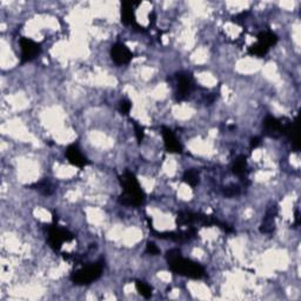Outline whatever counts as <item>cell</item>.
Returning a JSON list of instances; mask_svg holds the SVG:
<instances>
[{
    "instance_id": "52a82bcc",
    "label": "cell",
    "mask_w": 301,
    "mask_h": 301,
    "mask_svg": "<svg viewBox=\"0 0 301 301\" xmlns=\"http://www.w3.org/2000/svg\"><path fill=\"white\" fill-rule=\"evenodd\" d=\"M177 99L179 101H183L189 98V95L192 93L193 88H194V82H193L192 76L190 73L180 72L177 74Z\"/></svg>"
},
{
    "instance_id": "277c9868",
    "label": "cell",
    "mask_w": 301,
    "mask_h": 301,
    "mask_svg": "<svg viewBox=\"0 0 301 301\" xmlns=\"http://www.w3.org/2000/svg\"><path fill=\"white\" fill-rule=\"evenodd\" d=\"M73 239V233H71L66 228L58 226L55 220L53 221L52 225H50L49 227H47V241H49L51 248L55 252L60 251L62 244L70 243V241H72Z\"/></svg>"
},
{
    "instance_id": "ba28073f",
    "label": "cell",
    "mask_w": 301,
    "mask_h": 301,
    "mask_svg": "<svg viewBox=\"0 0 301 301\" xmlns=\"http://www.w3.org/2000/svg\"><path fill=\"white\" fill-rule=\"evenodd\" d=\"M262 129L265 136L270 138H280L284 136V124L282 119H276L272 115H267L262 121Z\"/></svg>"
},
{
    "instance_id": "44dd1931",
    "label": "cell",
    "mask_w": 301,
    "mask_h": 301,
    "mask_svg": "<svg viewBox=\"0 0 301 301\" xmlns=\"http://www.w3.org/2000/svg\"><path fill=\"white\" fill-rule=\"evenodd\" d=\"M240 192H241L240 186H239V185H235V184L227 185V186H225L222 189L223 195L227 196V198H232V196L239 195Z\"/></svg>"
},
{
    "instance_id": "30bf717a",
    "label": "cell",
    "mask_w": 301,
    "mask_h": 301,
    "mask_svg": "<svg viewBox=\"0 0 301 301\" xmlns=\"http://www.w3.org/2000/svg\"><path fill=\"white\" fill-rule=\"evenodd\" d=\"M162 134L164 138V144H165V148L168 153H181V152H183V144H181L180 140L175 137L174 132H173L171 129L163 126Z\"/></svg>"
},
{
    "instance_id": "7a4b0ae2",
    "label": "cell",
    "mask_w": 301,
    "mask_h": 301,
    "mask_svg": "<svg viewBox=\"0 0 301 301\" xmlns=\"http://www.w3.org/2000/svg\"><path fill=\"white\" fill-rule=\"evenodd\" d=\"M121 186H123V193L119 195L118 202L129 207H139L145 201V192L140 187L138 179L132 172L126 171L123 175L119 177Z\"/></svg>"
},
{
    "instance_id": "9c48e42d",
    "label": "cell",
    "mask_w": 301,
    "mask_h": 301,
    "mask_svg": "<svg viewBox=\"0 0 301 301\" xmlns=\"http://www.w3.org/2000/svg\"><path fill=\"white\" fill-rule=\"evenodd\" d=\"M133 53L126 45L123 43H117L112 46L111 49V59L114 64L118 66H123V65L129 64L132 60Z\"/></svg>"
},
{
    "instance_id": "d4e9b609",
    "label": "cell",
    "mask_w": 301,
    "mask_h": 301,
    "mask_svg": "<svg viewBox=\"0 0 301 301\" xmlns=\"http://www.w3.org/2000/svg\"><path fill=\"white\" fill-rule=\"evenodd\" d=\"M260 144H261V138H260V137H254V138L251 139V148H252V150L257 148Z\"/></svg>"
},
{
    "instance_id": "5b68a950",
    "label": "cell",
    "mask_w": 301,
    "mask_h": 301,
    "mask_svg": "<svg viewBox=\"0 0 301 301\" xmlns=\"http://www.w3.org/2000/svg\"><path fill=\"white\" fill-rule=\"evenodd\" d=\"M150 228L153 232V235L158 239L163 240H171L174 243H187V241L193 240L196 237V227L195 226H190L185 231H174V232H158L152 227L150 223Z\"/></svg>"
},
{
    "instance_id": "7402d4cb",
    "label": "cell",
    "mask_w": 301,
    "mask_h": 301,
    "mask_svg": "<svg viewBox=\"0 0 301 301\" xmlns=\"http://www.w3.org/2000/svg\"><path fill=\"white\" fill-rule=\"evenodd\" d=\"M133 126H134V132H136L137 140H138L139 144H141L142 140H144V137H145L144 127H142L141 125L138 124L137 121H134V120H133Z\"/></svg>"
},
{
    "instance_id": "7c38bea8",
    "label": "cell",
    "mask_w": 301,
    "mask_h": 301,
    "mask_svg": "<svg viewBox=\"0 0 301 301\" xmlns=\"http://www.w3.org/2000/svg\"><path fill=\"white\" fill-rule=\"evenodd\" d=\"M278 211L279 208L275 204L271 205V206L267 208L260 226L261 233L264 234L273 233L274 229H275V217L278 216Z\"/></svg>"
},
{
    "instance_id": "8992f818",
    "label": "cell",
    "mask_w": 301,
    "mask_h": 301,
    "mask_svg": "<svg viewBox=\"0 0 301 301\" xmlns=\"http://www.w3.org/2000/svg\"><path fill=\"white\" fill-rule=\"evenodd\" d=\"M19 44L20 50H22V56H20L22 64L34 60L41 53V45L37 41L29 39V38H20Z\"/></svg>"
},
{
    "instance_id": "ac0fdd59",
    "label": "cell",
    "mask_w": 301,
    "mask_h": 301,
    "mask_svg": "<svg viewBox=\"0 0 301 301\" xmlns=\"http://www.w3.org/2000/svg\"><path fill=\"white\" fill-rule=\"evenodd\" d=\"M258 41L259 43L266 45V46H268L271 49V47L274 46V45L278 43V35L270 31L260 32V33L258 34Z\"/></svg>"
},
{
    "instance_id": "e0dca14e",
    "label": "cell",
    "mask_w": 301,
    "mask_h": 301,
    "mask_svg": "<svg viewBox=\"0 0 301 301\" xmlns=\"http://www.w3.org/2000/svg\"><path fill=\"white\" fill-rule=\"evenodd\" d=\"M183 180L184 183H186L187 185H190L191 187H196L199 185V181H200V177H199V172L196 171L195 168H190L187 171H185L183 175Z\"/></svg>"
},
{
    "instance_id": "cb8c5ba5",
    "label": "cell",
    "mask_w": 301,
    "mask_h": 301,
    "mask_svg": "<svg viewBox=\"0 0 301 301\" xmlns=\"http://www.w3.org/2000/svg\"><path fill=\"white\" fill-rule=\"evenodd\" d=\"M146 253H148V254L151 255H158L160 254V249L154 243L147 241V244H146Z\"/></svg>"
},
{
    "instance_id": "9a60e30c",
    "label": "cell",
    "mask_w": 301,
    "mask_h": 301,
    "mask_svg": "<svg viewBox=\"0 0 301 301\" xmlns=\"http://www.w3.org/2000/svg\"><path fill=\"white\" fill-rule=\"evenodd\" d=\"M232 172L240 178H247V162L245 156H239L232 164Z\"/></svg>"
},
{
    "instance_id": "484cf974",
    "label": "cell",
    "mask_w": 301,
    "mask_h": 301,
    "mask_svg": "<svg viewBox=\"0 0 301 301\" xmlns=\"http://www.w3.org/2000/svg\"><path fill=\"white\" fill-rule=\"evenodd\" d=\"M296 223L297 225H299L300 223V217H299V212H298V211L296 212Z\"/></svg>"
},
{
    "instance_id": "2e32d148",
    "label": "cell",
    "mask_w": 301,
    "mask_h": 301,
    "mask_svg": "<svg viewBox=\"0 0 301 301\" xmlns=\"http://www.w3.org/2000/svg\"><path fill=\"white\" fill-rule=\"evenodd\" d=\"M195 217L196 213L194 212H187V211H184V212H180L177 217V225L179 226H194L195 225Z\"/></svg>"
},
{
    "instance_id": "603a6c76",
    "label": "cell",
    "mask_w": 301,
    "mask_h": 301,
    "mask_svg": "<svg viewBox=\"0 0 301 301\" xmlns=\"http://www.w3.org/2000/svg\"><path fill=\"white\" fill-rule=\"evenodd\" d=\"M131 109H132V103L129 99H123L119 103V109L121 114L129 115Z\"/></svg>"
},
{
    "instance_id": "3957f363",
    "label": "cell",
    "mask_w": 301,
    "mask_h": 301,
    "mask_svg": "<svg viewBox=\"0 0 301 301\" xmlns=\"http://www.w3.org/2000/svg\"><path fill=\"white\" fill-rule=\"evenodd\" d=\"M103 270L104 264L100 261L87 265V266H84L71 274V281L77 286L89 285L100 278L101 274H103Z\"/></svg>"
},
{
    "instance_id": "8fae6325",
    "label": "cell",
    "mask_w": 301,
    "mask_h": 301,
    "mask_svg": "<svg viewBox=\"0 0 301 301\" xmlns=\"http://www.w3.org/2000/svg\"><path fill=\"white\" fill-rule=\"evenodd\" d=\"M65 157L67 158L68 163L79 168H84L85 166L89 165V162L84 154L82 153L80 148L77 145H70L65 151Z\"/></svg>"
},
{
    "instance_id": "4fadbf2b",
    "label": "cell",
    "mask_w": 301,
    "mask_h": 301,
    "mask_svg": "<svg viewBox=\"0 0 301 301\" xmlns=\"http://www.w3.org/2000/svg\"><path fill=\"white\" fill-rule=\"evenodd\" d=\"M136 5L132 1H123L121 4V22L125 25H137L136 14H134L133 6Z\"/></svg>"
},
{
    "instance_id": "ffe728a7",
    "label": "cell",
    "mask_w": 301,
    "mask_h": 301,
    "mask_svg": "<svg viewBox=\"0 0 301 301\" xmlns=\"http://www.w3.org/2000/svg\"><path fill=\"white\" fill-rule=\"evenodd\" d=\"M136 288L138 291V293L141 297H144L145 299H150L152 297V287L150 285L146 284L145 281H141V280H137L136 281Z\"/></svg>"
},
{
    "instance_id": "6da1fadb",
    "label": "cell",
    "mask_w": 301,
    "mask_h": 301,
    "mask_svg": "<svg viewBox=\"0 0 301 301\" xmlns=\"http://www.w3.org/2000/svg\"><path fill=\"white\" fill-rule=\"evenodd\" d=\"M166 261H167L169 270L173 273L186 278L199 280L206 276V271L198 262L184 258L179 248H172L166 253Z\"/></svg>"
},
{
    "instance_id": "d6986e66",
    "label": "cell",
    "mask_w": 301,
    "mask_h": 301,
    "mask_svg": "<svg viewBox=\"0 0 301 301\" xmlns=\"http://www.w3.org/2000/svg\"><path fill=\"white\" fill-rule=\"evenodd\" d=\"M268 51H270V47L266 46V45L261 44V43H255L253 44L251 47H248V53L251 55H255V56H264L266 55L268 53Z\"/></svg>"
},
{
    "instance_id": "5bb4252c",
    "label": "cell",
    "mask_w": 301,
    "mask_h": 301,
    "mask_svg": "<svg viewBox=\"0 0 301 301\" xmlns=\"http://www.w3.org/2000/svg\"><path fill=\"white\" fill-rule=\"evenodd\" d=\"M28 187L31 190L38 191V192H39L40 194H43L45 196L52 195L53 193H55V185H53V183L50 180L49 178H44L43 180L38 181V183H34V184L29 185Z\"/></svg>"
}]
</instances>
